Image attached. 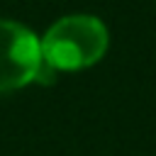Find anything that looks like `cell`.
Instances as JSON below:
<instances>
[{
    "instance_id": "cell-1",
    "label": "cell",
    "mask_w": 156,
    "mask_h": 156,
    "mask_svg": "<svg viewBox=\"0 0 156 156\" xmlns=\"http://www.w3.org/2000/svg\"><path fill=\"white\" fill-rule=\"evenodd\" d=\"M107 51V29L93 15H68L54 22L41 39V56L54 71H80Z\"/></svg>"
},
{
    "instance_id": "cell-2",
    "label": "cell",
    "mask_w": 156,
    "mask_h": 156,
    "mask_svg": "<svg viewBox=\"0 0 156 156\" xmlns=\"http://www.w3.org/2000/svg\"><path fill=\"white\" fill-rule=\"evenodd\" d=\"M41 41L20 22L0 20V93H12L39 78Z\"/></svg>"
}]
</instances>
